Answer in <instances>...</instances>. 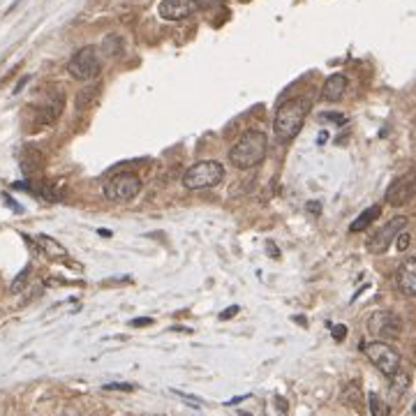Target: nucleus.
Listing matches in <instances>:
<instances>
[{"mask_svg":"<svg viewBox=\"0 0 416 416\" xmlns=\"http://www.w3.org/2000/svg\"><path fill=\"white\" fill-rule=\"evenodd\" d=\"M308 211H321V204H308Z\"/></svg>","mask_w":416,"mask_h":416,"instance_id":"nucleus-29","label":"nucleus"},{"mask_svg":"<svg viewBox=\"0 0 416 416\" xmlns=\"http://www.w3.org/2000/svg\"><path fill=\"white\" fill-rule=\"evenodd\" d=\"M343 402L354 409H361V402H363L361 386H358V384H349V386L343 391Z\"/></svg>","mask_w":416,"mask_h":416,"instance_id":"nucleus-17","label":"nucleus"},{"mask_svg":"<svg viewBox=\"0 0 416 416\" xmlns=\"http://www.w3.org/2000/svg\"><path fill=\"white\" fill-rule=\"evenodd\" d=\"M407 386H409V377L407 375H400V370L393 377H391V391H393L395 395L402 393V391H405Z\"/></svg>","mask_w":416,"mask_h":416,"instance_id":"nucleus-21","label":"nucleus"},{"mask_svg":"<svg viewBox=\"0 0 416 416\" xmlns=\"http://www.w3.org/2000/svg\"><path fill=\"white\" fill-rule=\"evenodd\" d=\"M402 229H407V218L405 216H398L393 220H389L386 224L382 227V229H377L373 236L368 238V243H365V250L370 252V255H382V252H386L391 248V243L398 238V234Z\"/></svg>","mask_w":416,"mask_h":416,"instance_id":"nucleus-8","label":"nucleus"},{"mask_svg":"<svg viewBox=\"0 0 416 416\" xmlns=\"http://www.w3.org/2000/svg\"><path fill=\"white\" fill-rule=\"evenodd\" d=\"M104 199L116 201V204H125V201L135 199L141 192V178L135 172H121L113 174L104 181Z\"/></svg>","mask_w":416,"mask_h":416,"instance_id":"nucleus-5","label":"nucleus"},{"mask_svg":"<svg viewBox=\"0 0 416 416\" xmlns=\"http://www.w3.org/2000/svg\"><path fill=\"white\" fill-rule=\"evenodd\" d=\"M412 412H414V414H416V402H414V407H412Z\"/></svg>","mask_w":416,"mask_h":416,"instance_id":"nucleus-30","label":"nucleus"},{"mask_svg":"<svg viewBox=\"0 0 416 416\" xmlns=\"http://www.w3.org/2000/svg\"><path fill=\"white\" fill-rule=\"evenodd\" d=\"M268 150V137L259 130H245L241 139L229 150V162L236 169H255L262 165Z\"/></svg>","mask_w":416,"mask_h":416,"instance_id":"nucleus-2","label":"nucleus"},{"mask_svg":"<svg viewBox=\"0 0 416 416\" xmlns=\"http://www.w3.org/2000/svg\"><path fill=\"white\" fill-rule=\"evenodd\" d=\"M395 282H398V289L405 296H416V257H407L400 264L398 273H395Z\"/></svg>","mask_w":416,"mask_h":416,"instance_id":"nucleus-11","label":"nucleus"},{"mask_svg":"<svg viewBox=\"0 0 416 416\" xmlns=\"http://www.w3.org/2000/svg\"><path fill=\"white\" fill-rule=\"evenodd\" d=\"M361 351L368 356V361L373 363L384 377H389V380L400 370V354H398V349H393L389 343H382V340L363 343Z\"/></svg>","mask_w":416,"mask_h":416,"instance_id":"nucleus-4","label":"nucleus"},{"mask_svg":"<svg viewBox=\"0 0 416 416\" xmlns=\"http://www.w3.org/2000/svg\"><path fill=\"white\" fill-rule=\"evenodd\" d=\"M106 391H135L132 384H106Z\"/></svg>","mask_w":416,"mask_h":416,"instance_id":"nucleus-26","label":"nucleus"},{"mask_svg":"<svg viewBox=\"0 0 416 416\" xmlns=\"http://www.w3.org/2000/svg\"><path fill=\"white\" fill-rule=\"evenodd\" d=\"M37 243H40V248L44 250V255L51 257V259H65L67 257L65 248H62L58 241H54L51 236H37Z\"/></svg>","mask_w":416,"mask_h":416,"instance_id":"nucleus-16","label":"nucleus"},{"mask_svg":"<svg viewBox=\"0 0 416 416\" xmlns=\"http://www.w3.org/2000/svg\"><path fill=\"white\" fill-rule=\"evenodd\" d=\"M97 97V88H84V91L79 93L77 95V109L79 111H84V109H88V106L93 104V100Z\"/></svg>","mask_w":416,"mask_h":416,"instance_id":"nucleus-20","label":"nucleus"},{"mask_svg":"<svg viewBox=\"0 0 416 416\" xmlns=\"http://www.w3.org/2000/svg\"><path fill=\"white\" fill-rule=\"evenodd\" d=\"M368 407H370V414L373 416H386L391 412V407L386 405V402H382V398L377 393L368 395Z\"/></svg>","mask_w":416,"mask_h":416,"instance_id":"nucleus-19","label":"nucleus"},{"mask_svg":"<svg viewBox=\"0 0 416 416\" xmlns=\"http://www.w3.org/2000/svg\"><path fill=\"white\" fill-rule=\"evenodd\" d=\"M42 167H44V155L40 153V150L33 148V146L23 148V153H21V172L30 178V176H35Z\"/></svg>","mask_w":416,"mask_h":416,"instance_id":"nucleus-13","label":"nucleus"},{"mask_svg":"<svg viewBox=\"0 0 416 416\" xmlns=\"http://www.w3.org/2000/svg\"><path fill=\"white\" fill-rule=\"evenodd\" d=\"M380 213H382V206L380 204H375V206H370V208H365V211L358 216L354 222L349 224V231L351 234H358V231H365L368 229L370 224L375 222L377 218H380Z\"/></svg>","mask_w":416,"mask_h":416,"instance_id":"nucleus-15","label":"nucleus"},{"mask_svg":"<svg viewBox=\"0 0 416 416\" xmlns=\"http://www.w3.org/2000/svg\"><path fill=\"white\" fill-rule=\"evenodd\" d=\"M62 113V97H56V100H49L40 106L37 111V121L44 123V125H51L58 121V116Z\"/></svg>","mask_w":416,"mask_h":416,"instance_id":"nucleus-14","label":"nucleus"},{"mask_svg":"<svg viewBox=\"0 0 416 416\" xmlns=\"http://www.w3.org/2000/svg\"><path fill=\"white\" fill-rule=\"evenodd\" d=\"M368 333L377 340H395L402 333V319L391 310H377L368 317Z\"/></svg>","mask_w":416,"mask_h":416,"instance_id":"nucleus-7","label":"nucleus"},{"mask_svg":"<svg viewBox=\"0 0 416 416\" xmlns=\"http://www.w3.org/2000/svg\"><path fill=\"white\" fill-rule=\"evenodd\" d=\"M67 72L77 81H93L102 72V60H100L97 47H81L77 54L69 58Z\"/></svg>","mask_w":416,"mask_h":416,"instance_id":"nucleus-6","label":"nucleus"},{"mask_svg":"<svg viewBox=\"0 0 416 416\" xmlns=\"http://www.w3.org/2000/svg\"><path fill=\"white\" fill-rule=\"evenodd\" d=\"M345 336H347V329H345L343 324L333 326V338H336V340H345Z\"/></svg>","mask_w":416,"mask_h":416,"instance_id":"nucleus-27","label":"nucleus"},{"mask_svg":"<svg viewBox=\"0 0 416 416\" xmlns=\"http://www.w3.org/2000/svg\"><path fill=\"white\" fill-rule=\"evenodd\" d=\"M236 312H238V305L229 308V310H224V312H220V319H231V317H234Z\"/></svg>","mask_w":416,"mask_h":416,"instance_id":"nucleus-28","label":"nucleus"},{"mask_svg":"<svg viewBox=\"0 0 416 416\" xmlns=\"http://www.w3.org/2000/svg\"><path fill=\"white\" fill-rule=\"evenodd\" d=\"M321 118H326V121H333V123H338V125H345V123H347V118L343 116V113H331V111H326V113H321Z\"/></svg>","mask_w":416,"mask_h":416,"instance_id":"nucleus-23","label":"nucleus"},{"mask_svg":"<svg viewBox=\"0 0 416 416\" xmlns=\"http://www.w3.org/2000/svg\"><path fill=\"white\" fill-rule=\"evenodd\" d=\"M222 176L224 167L218 160H201L183 174V185L185 190H206V187L218 185Z\"/></svg>","mask_w":416,"mask_h":416,"instance_id":"nucleus-3","label":"nucleus"},{"mask_svg":"<svg viewBox=\"0 0 416 416\" xmlns=\"http://www.w3.org/2000/svg\"><path fill=\"white\" fill-rule=\"evenodd\" d=\"M28 275H30V266H28V268H23L21 273L16 275V280L12 282V292H14V294H16V292H21V289H23L21 285H23V282H26V277H28Z\"/></svg>","mask_w":416,"mask_h":416,"instance_id":"nucleus-22","label":"nucleus"},{"mask_svg":"<svg viewBox=\"0 0 416 416\" xmlns=\"http://www.w3.org/2000/svg\"><path fill=\"white\" fill-rule=\"evenodd\" d=\"M102 51L104 56H109V58H113V56H118L123 51V40L118 35H109L106 40L102 42Z\"/></svg>","mask_w":416,"mask_h":416,"instance_id":"nucleus-18","label":"nucleus"},{"mask_svg":"<svg viewBox=\"0 0 416 416\" xmlns=\"http://www.w3.org/2000/svg\"><path fill=\"white\" fill-rule=\"evenodd\" d=\"M407 245H409V234H407L405 229H402L400 234H398V250H400V252H405V250H407Z\"/></svg>","mask_w":416,"mask_h":416,"instance_id":"nucleus-24","label":"nucleus"},{"mask_svg":"<svg viewBox=\"0 0 416 416\" xmlns=\"http://www.w3.org/2000/svg\"><path fill=\"white\" fill-rule=\"evenodd\" d=\"M416 197V172H407L398 176L386 190V204L400 208Z\"/></svg>","mask_w":416,"mask_h":416,"instance_id":"nucleus-9","label":"nucleus"},{"mask_svg":"<svg viewBox=\"0 0 416 416\" xmlns=\"http://www.w3.org/2000/svg\"><path fill=\"white\" fill-rule=\"evenodd\" d=\"M199 8V0H162L157 12L165 21H183V19L192 16Z\"/></svg>","mask_w":416,"mask_h":416,"instance_id":"nucleus-10","label":"nucleus"},{"mask_svg":"<svg viewBox=\"0 0 416 416\" xmlns=\"http://www.w3.org/2000/svg\"><path fill=\"white\" fill-rule=\"evenodd\" d=\"M148 324H153V319L150 317H137V319L130 321V326H137V329H143V326H148Z\"/></svg>","mask_w":416,"mask_h":416,"instance_id":"nucleus-25","label":"nucleus"},{"mask_svg":"<svg viewBox=\"0 0 416 416\" xmlns=\"http://www.w3.org/2000/svg\"><path fill=\"white\" fill-rule=\"evenodd\" d=\"M347 84H349V79H347L345 74H331V77L326 79L324 88H321V97L329 100V102H338L347 93Z\"/></svg>","mask_w":416,"mask_h":416,"instance_id":"nucleus-12","label":"nucleus"},{"mask_svg":"<svg viewBox=\"0 0 416 416\" xmlns=\"http://www.w3.org/2000/svg\"><path fill=\"white\" fill-rule=\"evenodd\" d=\"M310 109H312L310 97H292V100H287L282 106H277L275 121H273V130H275L277 141L280 143L292 141V139L301 132V128H303Z\"/></svg>","mask_w":416,"mask_h":416,"instance_id":"nucleus-1","label":"nucleus"}]
</instances>
